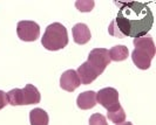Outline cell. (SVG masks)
Listing matches in <instances>:
<instances>
[{
  "mask_svg": "<svg viewBox=\"0 0 156 125\" xmlns=\"http://www.w3.org/2000/svg\"><path fill=\"white\" fill-rule=\"evenodd\" d=\"M116 4L120 5V9L108 27L109 34L120 39L147 35L154 24V15L148 5L137 1Z\"/></svg>",
  "mask_w": 156,
  "mask_h": 125,
  "instance_id": "1",
  "label": "cell"
},
{
  "mask_svg": "<svg viewBox=\"0 0 156 125\" xmlns=\"http://www.w3.org/2000/svg\"><path fill=\"white\" fill-rule=\"evenodd\" d=\"M135 49L132 52V60L134 64L142 70H147L150 68L151 60L155 56L156 48L153 38L147 34L140 38H135L133 41Z\"/></svg>",
  "mask_w": 156,
  "mask_h": 125,
  "instance_id": "2",
  "label": "cell"
},
{
  "mask_svg": "<svg viewBox=\"0 0 156 125\" xmlns=\"http://www.w3.org/2000/svg\"><path fill=\"white\" fill-rule=\"evenodd\" d=\"M41 43L47 50H59L68 45V33L67 28L60 22H54L47 26Z\"/></svg>",
  "mask_w": 156,
  "mask_h": 125,
  "instance_id": "3",
  "label": "cell"
},
{
  "mask_svg": "<svg viewBox=\"0 0 156 125\" xmlns=\"http://www.w3.org/2000/svg\"><path fill=\"white\" fill-rule=\"evenodd\" d=\"M8 104L16 105H30V104H38L41 100V95L37 86L33 84H26L23 89H12L7 94Z\"/></svg>",
  "mask_w": 156,
  "mask_h": 125,
  "instance_id": "4",
  "label": "cell"
},
{
  "mask_svg": "<svg viewBox=\"0 0 156 125\" xmlns=\"http://www.w3.org/2000/svg\"><path fill=\"white\" fill-rule=\"evenodd\" d=\"M87 63L98 73V75H101L107 68V66L110 63L109 53L106 48H95L90 50L88 55Z\"/></svg>",
  "mask_w": 156,
  "mask_h": 125,
  "instance_id": "5",
  "label": "cell"
},
{
  "mask_svg": "<svg viewBox=\"0 0 156 125\" xmlns=\"http://www.w3.org/2000/svg\"><path fill=\"white\" fill-rule=\"evenodd\" d=\"M16 33L20 40L26 42H32L40 36V26L34 21H28V20L19 21L16 26Z\"/></svg>",
  "mask_w": 156,
  "mask_h": 125,
  "instance_id": "6",
  "label": "cell"
},
{
  "mask_svg": "<svg viewBox=\"0 0 156 125\" xmlns=\"http://www.w3.org/2000/svg\"><path fill=\"white\" fill-rule=\"evenodd\" d=\"M96 102L101 104L107 111L115 109L120 105L119 93L114 88H103L99 93H96Z\"/></svg>",
  "mask_w": 156,
  "mask_h": 125,
  "instance_id": "7",
  "label": "cell"
},
{
  "mask_svg": "<svg viewBox=\"0 0 156 125\" xmlns=\"http://www.w3.org/2000/svg\"><path fill=\"white\" fill-rule=\"evenodd\" d=\"M80 84L81 82H80L76 70H73V69L66 70L60 77V86L66 91L73 93L75 89H78L80 86Z\"/></svg>",
  "mask_w": 156,
  "mask_h": 125,
  "instance_id": "8",
  "label": "cell"
},
{
  "mask_svg": "<svg viewBox=\"0 0 156 125\" xmlns=\"http://www.w3.org/2000/svg\"><path fill=\"white\" fill-rule=\"evenodd\" d=\"M73 39L74 42L78 45H86L92 39V34L88 28V26L85 24H76L73 27Z\"/></svg>",
  "mask_w": 156,
  "mask_h": 125,
  "instance_id": "9",
  "label": "cell"
},
{
  "mask_svg": "<svg viewBox=\"0 0 156 125\" xmlns=\"http://www.w3.org/2000/svg\"><path fill=\"white\" fill-rule=\"evenodd\" d=\"M76 104L81 110H89L94 108L96 105V93L90 90L80 94L76 98Z\"/></svg>",
  "mask_w": 156,
  "mask_h": 125,
  "instance_id": "10",
  "label": "cell"
},
{
  "mask_svg": "<svg viewBox=\"0 0 156 125\" xmlns=\"http://www.w3.org/2000/svg\"><path fill=\"white\" fill-rule=\"evenodd\" d=\"M30 122L31 125H48L49 117L44 109L35 108L30 112Z\"/></svg>",
  "mask_w": 156,
  "mask_h": 125,
  "instance_id": "11",
  "label": "cell"
},
{
  "mask_svg": "<svg viewBox=\"0 0 156 125\" xmlns=\"http://www.w3.org/2000/svg\"><path fill=\"white\" fill-rule=\"evenodd\" d=\"M109 53V59L110 61H115V62H120V61H125L126 59H128L129 55V50L128 48L120 45V46H114L110 48V50H108Z\"/></svg>",
  "mask_w": 156,
  "mask_h": 125,
  "instance_id": "12",
  "label": "cell"
},
{
  "mask_svg": "<svg viewBox=\"0 0 156 125\" xmlns=\"http://www.w3.org/2000/svg\"><path fill=\"white\" fill-rule=\"evenodd\" d=\"M107 117H108L109 120H112L113 123H115L116 125L121 124V123H123L126 120V112L123 108L121 106V104H120L115 109L109 110L107 112Z\"/></svg>",
  "mask_w": 156,
  "mask_h": 125,
  "instance_id": "13",
  "label": "cell"
},
{
  "mask_svg": "<svg viewBox=\"0 0 156 125\" xmlns=\"http://www.w3.org/2000/svg\"><path fill=\"white\" fill-rule=\"evenodd\" d=\"M94 1L93 0H81V1H76L75 6L80 12H90L94 7Z\"/></svg>",
  "mask_w": 156,
  "mask_h": 125,
  "instance_id": "14",
  "label": "cell"
},
{
  "mask_svg": "<svg viewBox=\"0 0 156 125\" xmlns=\"http://www.w3.org/2000/svg\"><path fill=\"white\" fill-rule=\"evenodd\" d=\"M89 125H108L106 117L101 113H94L89 118Z\"/></svg>",
  "mask_w": 156,
  "mask_h": 125,
  "instance_id": "15",
  "label": "cell"
},
{
  "mask_svg": "<svg viewBox=\"0 0 156 125\" xmlns=\"http://www.w3.org/2000/svg\"><path fill=\"white\" fill-rule=\"evenodd\" d=\"M7 104H8L7 95H6V93H4L2 90H0V110L4 109Z\"/></svg>",
  "mask_w": 156,
  "mask_h": 125,
  "instance_id": "16",
  "label": "cell"
},
{
  "mask_svg": "<svg viewBox=\"0 0 156 125\" xmlns=\"http://www.w3.org/2000/svg\"><path fill=\"white\" fill-rule=\"evenodd\" d=\"M117 125H133V123H132V122H123V123L117 124Z\"/></svg>",
  "mask_w": 156,
  "mask_h": 125,
  "instance_id": "17",
  "label": "cell"
}]
</instances>
